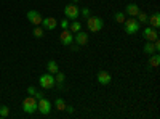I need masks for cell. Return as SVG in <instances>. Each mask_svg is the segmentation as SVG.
<instances>
[{
  "mask_svg": "<svg viewBox=\"0 0 160 119\" xmlns=\"http://www.w3.org/2000/svg\"><path fill=\"white\" fill-rule=\"evenodd\" d=\"M22 111L26 114H34L37 111V100H35V97L29 95V97H26L22 100Z\"/></svg>",
  "mask_w": 160,
  "mask_h": 119,
  "instance_id": "obj_3",
  "label": "cell"
},
{
  "mask_svg": "<svg viewBox=\"0 0 160 119\" xmlns=\"http://www.w3.org/2000/svg\"><path fill=\"white\" fill-rule=\"evenodd\" d=\"M78 48H80L78 45H72V44H71V50H72V51H78Z\"/></svg>",
  "mask_w": 160,
  "mask_h": 119,
  "instance_id": "obj_30",
  "label": "cell"
},
{
  "mask_svg": "<svg viewBox=\"0 0 160 119\" xmlns=\"http://www.w3.org/2000/svg\"><path fill=\"white\" fill-rule=\"evenodd\" d=\"M148 24L151 26V28H155V29L160 28V13L158 11H155L154 15H151L148 18Z\"/></svg>",
  "mask_w": 160,
  "mask_h": 119,
  "instance_id": "obj_13",
  "label": "cell"
},
{
  "mask_svg": "<svg viewBox=\"0 0 160 119\" xmlns=\"http://www.w3.org/2000/svg\"><path fill=\"white\" fill-rule=\"evenodd\" d=\"M28 19H29V23L31 24H34V26H38V24H42V15L37 11V10H29L28 11Z\"/></svg>",
  "mask_w": 160,
  "mask_h": 119,
  "instance_id": "obj_10",
  "label": "cell"
},
{
  "mask_svg": "<svg viewBox=\"0 0 160 119\" xmlns=\"http://www.w3.org/2000/svg\"><path fill=\"white\" fill-rule=\"evenodd\" d=\"M123 24H125V32H127L128 35L136 34V32L141 29V23H139L136 18H133V16L127 18V19L123 21Z\"/></svg>",
  "mask_w": 160,
  "mask_h": 119,
  "instance_id": "obj_2",
  "label": "cell"
},
{
  "mask_svg": "<svg viewBox=\"0 0 160 119\" xmlns=\"http://www.w3.org/2000/svg\"><path fill=\"white\" fill-rule=\"evenodd\" d=\"M96 79H98V82H99L101 85H109V84L112 82V76H111L108 71H104V69H101V71L96 74Z\"/></svg>",
  "mask_w": 160,
  "mask_h": 119,
  "instance_id": "obj_11",
  "label": "cell"
},
{
  "mask_svg": "<svg viewBox=\"0 0 160 119\" xmlns=\"http://www.w3.org/2000/svg\"><path fill=\"white\" fill-rule=\"evenodd\" d=\"M35 92H37V90H35V87H34V85H29V87H28V94H29V95H32V97H34V95H35Z\"/></svg>",
  "mask_w": 160,
  "mask_h": 119,
  "instance_id": "obj_27",
  "label": "cell"
},
{
  "mask_svg": "<svg viewBox=\"0 0 160 119\" xmlns=\"http://www.w3.org/2000/svg\"><path fill=\"white\" fill-rule=\"evenodd\" d=\"M64 15H66V18H68V19L74 21L80 15V8L77 7V3H72L71 2V3H68V5L64 7Z\"/></svg>",
  "mask_w": 160,
  "mask_h": 119,
  "instance_id": "obj_6",
  "label": "cell"
},
{
  "mask_svg": "<svg viewBox=\"0 0 160 119\" xmlns=\"http://www.w3.org/2000/svg\"><path fill=\"white\" fill-rule=\"evenodd\" d=\"M142 37L146 39V41H149V42H154L158 39V31L155 28H151V26H148L146 29H142Z\"/></svg>",
  "mask_w": 160,
  "mask_h": 119,
  "instance_id": "obj_7",
  "label": "cell"
},
{
  "mask_svg": "<svg viewBox=\"0 0 160 119\" xmlns=\"http://www.w3.org/2000/svg\"><path fill=\"white\" fill-rule=\"evenodd\" d=\"M71 2H72V3H78V2H80V0H71Z\"/></svg>",
  "mask_w": 160,
  "mask_h": 119,
  "instance_id": "obj_31",
  "label": "cell"
},
{
  "mask_svg": "<svg viewBox=\"0 0 160 119\" xmlns=\"http://www.w3.org/2000/svg\"><path fill=\"white\" fill-rule=\"evenodd\" d=\"M64 111H68L69 114H74V111H75V108L74 106H68V105H66V110Z\"/></svg>",
  "mask_w": 160,
  "mask_h": 119,
  "instance_id": "obj_29",
  "label": "cell"
},
{
  "mask_svg": "<svg viewBox=\"0 0 160 119\" xmlns=\"http://www.w3.org/2000/svg\"><path fill=\"white\" fill-rule=\"evenodd\" d=\"M47 69H48L50 74H56V73L59 71V66H58V63H56L55 60H48V63H47Z\"/></svg>",
  "mask_w": 160,
  "mask_h": 119,
  "instance_id": "obj_15",
  "label": "cell"
},
{
  "mask_svg": "<svg viewBox=\"0 0 160 119\" xmlns=\"http://www.w3.org/2000/svg\"><path fill=\"white\" fill-rule=\"evenodd\" d=\"M102 26H104V21L99 16H91L90 15L87 18V28H88L90 32H99L102 29Z\"/></svg>",
  "mask_w": 160,
  "mask_h": 119,
  "instance_id": "obj_1",
  "label": "cell"
},
{
  "mask_svg": "<svg viewBox=\"0 0 160 119\" xmlns=\"http://www.w3.org/2000/svg\"><path fill=\"white\" fill-rule=\"evenodd\" d=\"M55 84H56L58 89H62V87H64V74H62L61 71H58V73L55 74Z\"/></svg>",
  "mask_w": 160,
  "mask_h": 119,
  "instance_id": "obj_17",
  "label": "cell"
},
{
  "mask_svg": "<svg viewBox=\"0 0 160 119\" xmlns=\"http://www.w3.org/2000/svg\"><path fill=\"white\" fill-rule=\"evenodd\" d=\"M34 97H35V100H40V98H43V97H45V94H43V92H38V90H37Z\"/></svg>",
  "mask_w": 160,
  "mask_h": 119,
  "instance_id": "obj_28",
  "label": "cell"
},
{
  "mask_svg": "<svg viewBox=\"0 0 160 119\" xmlns=\"http://www.w3.org/2000/svg\"><path fill=\"white\" fill-rule=\"evenodd\" d=\"M136 18H138V21L139 23H148V18H149V15H148V13H144V11H139L138 13V15H136Z\"/></svg>",
  "mask_w": 160,
  "mask_h": 119,
  "instance_id": "obj_23",
  "label": "cell"
},
{
  "mask_svg": "<svg viewBox=\"0 0 160 119\" xmlns=\"http://www.w3.org/2000/svg\"><path fill=\"white\" fill-rule=\"evenodd\" d=\"M59 41H61L62 45H71V44H74V34H72V31L62 29L61 34H59Z\"/></svg>",
  "mask_w": 160,
  "mask_h": 119,
  "instance_id": "obj_9",
  "label": "cell"
},
{
  "mask_svg": "<svg viewBox=\"0 0 160 119\" xmlns=\"http://www.w3.org/2000/svg\"><path fill=\"white\" fill-rule=\"evenodd\" d=\"M7 116H10V108L7 105H2L0 106V117H7Z\"/></svg>",
  "mask_w": 160,
  "mask_h": 119,
  "instance_id": "obj_24",
  "label": "cell"
},
{
  "mask_svg": "<svg viewBox=\"0 0 160 119\" xmlns=\"http://www.w3.org/2000/svg\"><path fill=\"white\" fill-rule=\"evenodd\" d=\"M51 108H53V105H51V101H50L47 97L37 100V111H38L40 114H43V116L50 114V113H51Z\"/></svg>",
  "mask_w": 160,
  "mask_h": 119,
  "instance_id": "obj_5",
  "label": "cell"
},
{
  "mask_svg": "<svg viewBox=\"0 0 160 119\" xmlns=\"http://www.w3.org/2000/svg\"><path fill=\"white\" fill-rule=\"evenodd\" d=\"M114 19H115L117 23H120V24H123V21H125V13H123V11H117L115 15H114Z\"/></svg>",
  "mask_w": 160,
  "mask_h": 119,
  "instance_id": "obj_22",
  "label": "cell"
},
{
  "mask_svg": "<svg viewBox=\"0 0 160 119\" xmlns=\"http://www.w3.org/2000/svg\"><path fill=\"white\" fill-rule=\"evenodd\" d=\"M80 29H82V23H80V21H77V19H74V21H71V23H69V31H74V32H78Z\"/></svg>",
  "mask_w": 160,
  "mask_h": 119,
  "instance_id": "obj_20",
  "label": "cell"
},
{
  "mask_svg": "<svg viewBox=\"0 0 160 119\" xmlns=\"http://www.w3.org/2000/svg\"><path fill=\"white\" fill-rule=\"evenodd\" d=\"M141 10H139V7L136 5V3H128L127 7H125V13L128 16H133V18H136V15L139 13Z\"/></svg>",
  "mask_w": 160,
  "mask_h": 119,
  "instance_id": "obj_14",
  "label": "cell"
},
{
  "mask_svg": "<svg viewBox=\"0 0 160 119\" xmlns=\"http://www.w3.org/2000/svg\"><path fill=\"white\" fill-rule=\"evenodd\" d=\"M38 84H40V87L45 89V90H50L53 87H56V84H55V74H50V73L42 74L40 79H38Z\"/></svg>",
  "mask_w": 160,
  "mask_h": 119,
  "instance_id": "obj_4",
  "label": "cell"
},
{
  "mask_svg": "<svg viewBox=\"0 0 160 119\" xmlns=\"http://www.w3.org/2000/svg\"><path fill=\"white\" fill-rule=\"evenodd\" d=\"M55 108H56L58 111H64V110H66V101H64L62 98H56V100H55Z\"/></svg>",
  "mask_w": 160,
  "mask_h": 119,
  "instance_id": "obj_21",
  "label": "cell"
},
{
  "mask_svg": "<svg viewBox=\"0 0 160 119\" xmlns=\"http://www.w3.org/2000/svg\"><path fill=\"white\" fill-rule=\"evenodd\" d=\"M80 15H82L83 18H88V16H90V8H87V7H83L82 10H80Z\"/></svg>",
  "mask_w": 160,
  "mask_h": 119,
  "instance_id": "obj_25",
  "label": "cell"
},
{
  "mask_svg": "<svg viewBox=\"0 0 160 119\" xmlns=\"http://www.w3.org/2000/svg\"><path fill=\"white\" fill-rule=\"evenodd\" d=\"M74 41H75V44H77L78 47H83V45L88 44L90 35H88V32H85V31H78V32H75V35H74Z\"/></svg>",
  "mask_w": 160,
  "mask_h": 119,
  "instance_id": "obj_8",
  "label": "cell"
},
{
  "mask_svg": "<svg viewBox=\"0 0 160 119\" xmlns=\"http://www.w3.org/2000/svg\"><path fill=\"white\" fill-rule=\"evenodd\" d=\"M158 64H160V55L155 51V53H152L151 58H149V66L151 68H157Z\"/></svg>",
  "mask_w": 160,
  "mask_h": 119,
  "instance_id": "obj_18",
  "label": "cell"
},
{
  "mask_svg": "<svg viewBox=\"0 0 160 119\" xmlns=\"http://www.w3.org/2000/svg\"><path fill=\"white\" fill-rule=\"evenodd\" d=\"M61 28H62V29H69V19H68V18L61 21Z\"/></svg>",
  "mask_w": 160,
  "mask_h": 119,
  "instance_id": "obj_26",
  "label": "cell"
},
{
  "mask_svg": "<svg viewBox=\"0 0 160 119\" xmlns=\"http://www.w3.org/2000/svg\"><path fill=\"white\" fill-rule=\"evenodd\" d=\"M56 26H58L56 18H51V16H48V18H43V19H42V28H43V29L53 31V29H56Z\"/></svg>",
  "mask_w": 160,
  "mask_h": 119,
  "instance_id": "obj_12",
  "label": "cell"
},
{
  "mask_svg": "<svg viewBox=\"0 0 160 119\" xmlns=\"http://www.w3.org/2000/svg\"><path fill=\"white\" fill-rule=\"evenodd\" d=\"M142 50H144V53H146V55H149V57H151L152 53H155V47H154V42L146 41V44H144Z\"/></svg>",
  "mask_w": 160,
  "mask_h": 119,
  "instance_id": "obj_16",
  "label": "cell"
},
{
  "mask_svg": "<svg viewBox=\"0 0 160 119\" xmlns=\"http://www.w3.org/2000/svg\"><path fill=\"white\" fill-rule=\"evenodd\" d=\"M43 34H45V29L42 28V26H34V29H32V35L35 37V39H42L43 37Z\"/></svg>",
  "mask_w": 160,
  "mask_h": 119,
  "instance_id": "obj_19",
  "label": "cell"
}]
</instances>
